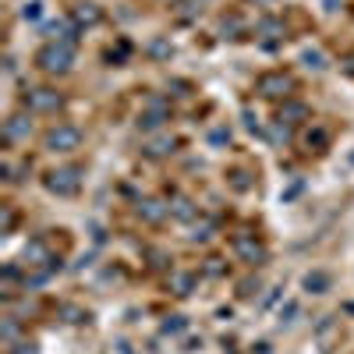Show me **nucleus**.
I'll use <instances>...</instances> for the list:
<instances>
[{
  "label": "nucleus",
  "mask_w": 354,
  "mask_h": 354,
  "mask_svg": "<svg viewBox=\"0 0 354 354\" xmlns=\"http://www.w3.org/2000/svg\"><path fill=\"white\" fill-rule=\"evenodd\" d=\"M301 287H305L308 294H326V290L333 287V277H330L326 270H312V273H305Z\"/></svg>",
  "instance_id": "nucleus-16"
},
{
  "label": "nucleus",
  "mask_w": 354,
  "mask_h": 354,
  "mask_svg": "<svg viewBox=\"0 0 354 354\" xmlns=\"http://www.w3.org/2000/svg\"><path fill=\"white\" fill-rule=\"evenodd\" d=\"M255 4H273V0H255Z\"/></svg>",
  "instance_id": "nucleus-32"
},
{
  "label": "nucleus",
  "mask_w": 354,
  "mask_h": 354,
  "mask_svg": "<svg viewBox=\"0 0 354 354\" xmlns=\"http://www.w3.org/2000/svg\"><path fill=\"white\" fill-rule=\"evenodd\" d=\"M36 68L43 75H68L75 68V46L71 43H46L36 53Z\"/></svg>",
  "instance_id": "nucleus-2"
},
{
  "label": "nucleus",
  "mask_w": 354,
  "mask_h": 354,
  "mask_svg": "<svg viewBox=\"0 0 354 354\" xmlns=\"http://www.w3.org/2000/svg\"><path fill=\"white\" fill-rule=\"evenodd\" d=\"M294 315H298V305H294V301H290V305H283V308H280V319H283V322H290V319H294Z\"/></svg>",
  "instance_id": "nucleus-31"
},
{
  "label": "nucleus",
  "mask_w": 354,
  "mask_h": 354,
  "mask_svg": "<svg viewBox=\"0 0 354 354\" xmlns=\"http://www.w3.org/2000/svg\"><path fill=\"white\" fill-rule=\"evenodd\" d=\"M255 36L266 43V46H277L283 36H287V25H283V18H273V15H266L259 25H255Z\"/></svg>",
  "instance_id": "nucleus-10"
},
{
  "label": "nucleus",
  "mask_w": 354,
  "mask_h": 354,
  "mask_svg": "<svg viewBox=\"0 0 354 354\" xmlns=\"http://www.w3.org/2000/svg\"><path fill=\"white\" fill-rule=\"evenodd\" d=\"M205 273H209V277H223V273H227L223 259H205Z\"/></svg>",
  "instance_id": "nucleus-25"
},
{
  "label": "nucleus",
  "mask_w": 354,
  "mask_h": 354,
  "mask_svg": "<svg viewBox=\"0 0 354 354\" xmlns=\"http://www.w3.org/2000/svg\"><path fill=\"white\" fill-rule=\"evenodd\" d=\"M308 117H312V110H308V103H301V100H287V103H280V110H277V121L287 124V128L305 124Z\"/></svg>",
  "instance_id": "nucleus-9"
},
{
  "label": "nucleus",
  "mask_w": 354,
  "mask_h": 354,
  "mask_svg": "<svg viewBox=\"0 0 354 354\" xmlns=\"http://www.w3.org/2000/svg\"><path fill=\"white\" fill-rule=\"evenodd\" d=\"M230 248H234V255H238L245 266H266V259H270V248H266L255 234H248V230H241V234H234L230 238Z\"/></svg>",
  "instance_id": "nucleus-5"
},
{
  "label": "nucleus",
  "mask_w": 354,
  "mask_h": 354,
  "mask_svg": "<svg viewBox=\"0 0 354 354\" xmlns=\"http://www.w3.org/2000/svg\"><path fill=\"white\" fill-rule=\"evenodd\" d=\"M11 227H15V209H11V205H4V227H0V230L11 234Z\"/></svg>",
  "instance_id": "nucleus-29"
},
{
  "label": "nucleus",
  "mask_w": 354,
  "mask_h": 354,
  "mask_svg": "<svg viewBox=\"0 0 354 354\" xmlns=\"http://www.w3.org/2000/svg\"><path fill=\"white\" fill-rule=\"evenodd\" d=\"M301 64L308 71H326V53H322L319 46H305L301 50Z\"/></svg>",
  "instance_id": "nucleus-18"
},
{
  "label": "nucleus",
  "mask_w": 354,
  "mask_h": 354,
  "mask_svg": "<svg viewBox=\"0 0 354 354\" xmlns=\"http://www.w3.org/2000/svg\"><path fill=\"white\" fill-rule=\"evenodd\" d=\"M185 330H188V319H185V315H170V319L163 322V333H167V337H177V333H185Z\"/></svg>",
  "instance_id": "nucleus-22"
},
{
  "label": "nucleus",
  "mask_w": 354,
  "mask_h": 354,
  "mask_svg": "<svg viewBox=\"0 0 354 354\" xmlns=\"http://www.w3.org/2000/svg\"><path fill=\"white\" fill-rule=\"evenodd\" d=\"M174 145H177L174 135H156V138H149V142L142 145V153L149 156V160H167L174 153Z\"/></svg>",
  "instance_id": "nucleus-14"
},
{
  "label": "nucleus",
  "mask_w": 354,
  "mask_h": 354,
  "mask_svg": "<svg viewBox=\"0 0 354 354\" xmlns=\"http://www.w3.org/2000/svg\"><path fill=\"white\" fill-rule=\"evenodd\" d=\"M43 32L50 36V43H78V32H82V28L71 21V18H61V21H50L46 28H43Z\"/></svg>",
  "instance_id": "nucleus-11"
},
{
  "label": "nucleus",
  "mask_w": 354,
  "mask_h": 354,
  "mask_svg": "<svg viewBox=\"0 0 354 354\" xmlns=\"http://www.w3.org/2000/svg\"><path fill=\"white\" fill-rule=\"evenodd\" d=\"M138 216H142L145 223H163V220L170 216V205H163V202H156V198H142V202H138Z\"/></svg>",
  "instance_id": "nucleus-15"
},
{
  "label": "nucleus",
  "mask_w": 354,
  "mask_h": 354,
  "mask_svg": "<svg viewBox=\"0 0 354 354\" xmlns=\"http://www.w3.org/2000/svg\"><path fill=\"white\" fill-rule=\"evenodd\" d=\"M238 294H241V298H255V294H259V280H245Z\"/></svg>",
  "instance_id": "nucleus-28"
},
{
  "label": "nucleus",
  "mask_w": 354,
  "mask_h": 354,
  "mask_svg": "<svg viewBox=\"0 0 354 354\" xmlns=\"http://www.w3.org/2000/svg\"><path fill=\"white\" fill-rule=\"evenodd\" d=\"M71 21H75L78 28H96V25L103 21V11H100V4L85 0V4H78V8L71 11Z\"/></svg>",
  "instance_id": "nucleus-12"
},
{
  "label": "nucleus",
  "mask_w": 354,
  "mask_h": 354,
  "mask_svg": "<svg viewBox=\"0 0 354 354\" xmlns=\"http://www.w3.org/2000/svg\"><path fill=\"white\" fill-rule=\"evenodd\" d=\"M294 88H298V78H294L290 71H283V68L266 71V75L255 78V96L273 100V103H287V100H294Z\"/></svg>",
  "instance_id": "nucleus-1"
},
{
  "label": "nucleus",
  "mask_w": 354,
  "mask_h": 354,
  "mask_svg": "<svg viewBox=\"0 0 354 354\" xmlns=\"http://www.w3.org/2000/svg\"><path fill=\"white\" fill-rule=\"evenodd\" d=\"M43 145L50 153H75L82 145V128H75V124H53L43 135Z\"/></svg>",
  "instance_id": "nucleus-6"
},
{
  "label": "nucleus",
  "mask_w": 354,
  "mask_h": 354,
  "mask_svg": "<svg viewBox=\"0 0 354 354\" xmlns=\"http://www.w3.org/2000/svg\"><path fill=\"white\" fill-rule=\"evenodd\" d=\"M305 145H308V149H315V153H326V145H330V131L326 128H308L305 131Z\"/></svg>",
  "instance_id": "nucleus-19"
},
{
  "label": "nucleus",
  "mask_w": 354,
  "mask_h": 354,
  "mask_svg": "<svg viewBox=\"0 0 354 354\" xmlns=\"http://www.w3.org/2000/svg\"><path fill=\"white\" fill-rule=\"evenodd\" d=\"M28 135H32V121H28L25 113H11L8 121H4V131H0L4 145H18V142H25Z\"/></svg>",
  "instance_id": "nucleus-8"
},
{
  "label": "nucleus",
  "mask_w": 354,
  "mask_h": 354,
  "mask_svg": "<svg viewBox=\"0 0 354 354\" xmlns=\"http://www.w3.org/2000/svg\"><path fill=\"white\" fill-rule=\"evenodd\" d=\"M21 106H25L28 113H57V110H64V93H57V88H46V85L25 88Z\"/></svg>",
  "instance_id": "nucleus-4"
},
{
  "label": "nucleus",
  "mask_w": 354,
  "mask_h": 354,
  "mask_svg": "<svg viewBox=\"0 0 354 354\" xmlns=\"http://www.w3.org/2000/svg\"><path fill=\"white\" fill-rule=\"evenodd\" d=\"M8 354H39V347L32 340H18L15 347H8Z\"/></svg>",
  "instance_id": "nucleus-24"
},
{
  "label": "nucleus",
  "mask_w": 354,
  "mask_h": 354,
  "mask_svg": "<svg viewBox=\"0 0 354 354\" xmlns=\"http://www.w3.org/2000/svg\"><path fill=\"white\" fill-rule=\"evenodd\" d=\"M82 167H53L46 177H43V188L50 192V195H61V198H71V195H78V188H82Z\"/></svg>",
  "instance_id": "nucleus-3"
},
{
  "label": "nucleus",
  "mask_w": 354,
  "mask_h": 354,
  "mask_svg": "<svg viewBox=\"0 0 354 354\" xmlns=\"http://www.w3.org/2000/svg\"><path fill=\"white\" fill-rule=\"evenodd\" d=\"M149 53H153V57H170V53H174V46H170L167 39H156V43L149 46Z\"/></svg>",
  "instance_id": "nucleus-27"
},
{
  "label": "nucleus",
  "mask_w": 354,
  "mask_h": 354,
  "mask_svg": "<svg viewBox=\"0 0 354 354\" xmlns=\"http://www.w3.org/2000/svg\"><path fill=\"white\" fill-rule=\"evenodd\" d=\"M18 337H21V322L15 315H4L0 319V340H4V347H15Z\"/></svg>",
  "instance_id": "nucleus-17"
},
{
  "label": "nucleus",
  "mask_w": 354,
  "mask_h": 354,
  "mask_svg": "<svg viewBox=\"0 0 354 354\" xmlns=\"http://www.w3.org/2000/svg\"><path fill=\"white\" fill-rule=\"evenodd\" d=\"M198 11H202V0H181V11H177V18H181V21H192Z\"/></svg>",
  "instance_id": "nucleus-23"
},
{
  "label": "nucleus",
  "mask_w": 354,
  "mask_h": 354,
  "mask_svg": "<svg viewBox=\"0 0 354 354\" xmlns=\"http://www.w3.org/2000/svg\"><path fill=\"white\" fill-rule=\"evenodd\" d=\"M167 121H170V103L167 100H149V106L138 113V128L142 131H160Z\"/></svg>",
  "instance_id": "nucleus-7"
},
{
  "label": "nucleus",
  "mask_w": 354,
  "mask_h": 354,
  "mask_svg": "<svg viewBox=\"0 0 354 354\" xmlns=\"http://www.w3.org/2000/svg\"><path fill=\"white\" fill-rule=\"evenodd\" d=\"M209 145H230V131L227 128H213L209 131Z\"/></svg>",
  "instance_id": "nucleus-26"
},
{
  "label": "nucleus",
  "mask_w": 354,
  "mask_h": 354,
  "mask_svg": "<svg viewBox=\"0 0 354 354\" xmlns=\"http://www.w3.org/2000/svg\"><path fill=\"white\" fill-rule=\"evenodd\" d=\"M39 8H43V4H39V0H32V4H28V8L21 11V15H25L28 21H36V18H39Z\"/></svg>",
  "instance_id": "nucleus-30"
},
{
  "label": "nucleus",
  "mask_w": 354,
  "mask_h": 354,
  "mask_svg": "<svg viewBox=\"0 0 354 354\" xmlns=\"http://www.w3.org/2000/svg\"><path fill=\"white\" fill-rule=\"evenodd\" d=\"M213 234H216V223H213V220H202V223L192 227L188 241H192V245H205V241H213Z\"/></svg>",
  "instance_id": "nucleus-21"
},
{
  "label": "nucleus",
  "mask_w": 354,
  "mask_h": 354,
  "mask_svg": "<svg viewBox=\"0 0 354 354\" xmlns=\"http://www.w3.org/2000/svg\"><path fill=\"white\" fill-rule=\"evenodd\" d=\"M195 273H174L170 277V290L177 294V298H188V294H192V287H195Z\"/></svg>",
  "instance_id": "nucleus-20"
},
{
  "label": "nucleus",
  "mask_w": 354,
  "mask_h": 354,
  "mask_svg": "<svg viewBox=\"0 0 354 354\" xmlns=\"http://www.w3.org/2000/svg\"><path fill=\"white\" fill-rule=\"evenodd\" d=\"M167 205H170V216H174V220H181V223H192V220L198 216V205H195L188 195H170Z\"/></svg>",
  "instance_id": "nucleus-13"
}]
</instances>
